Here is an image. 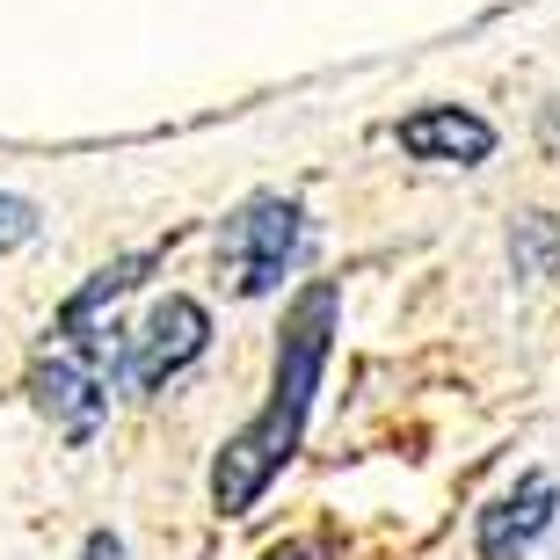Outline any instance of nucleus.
<instances>
[{
  "label": "nucleus",
  "mask_w": 560,
  "mask_h": 560,
  "mask_svg": "<svg viewBox=\"0 0 560 560\" xmlns=\"http://www.w3.org/2000/svg\"><path fill=\"white\" fill-rule=\"evenodd\" d=\"M328 335H335V284H306V291H299V306L284 313V342H277V372H270L262 416L219 452V474H211L219 517L255 510V495L277 480V466L299 452L313 386H320V357H328Z\"/></svg>",
  "instance_id": "f257e3e1"
},
{
  "label": "nucleus",
  "mask_w": 560,
  "mask_h": 560,
  "mask_svg": "<svg viewBox=\"0 0 560 560\" xmlns=\"http://www.w3.org/2000/svg\"><path fill=\"white\" fill-rule=\"evenodd\" d=\"M299 255H306V211L284 205V197H255L226 219V277L241 299L277 291Z\"/></svg>",
  "instance_id": "f03ea898"
},
{
  "label": "nucleus",
  "mask_w": 560,
  "mask_h": 560,
  "mask_svg": "<svg viewBox=\"0 0 560 560\" xmlns=\"http://www.w3.org/2000/svg\"><path fill=\"white\" fill-rule=\"evenodd\" d=\"M205 335H211V313L197 306V299H183V291H167L161 306L145 313V328L131 335V350H125V386H131V394H153V386H167L183 364H197V357H205Z\"/></svg>",
  "instance_id": "7ed1b4c3"
},
{
  "label": "nucleus",
  "mask_w": 560,
  "mask_h": 560,
  "mask_svg": "<svg viewBox=\"0 0 560 560\" xmlns=\"http://www.w3.org/2000/svg\"><path fill=\"white\" fill-rule=\"evenodd\" d=\"M553 517H560L553 474H524L510 495H495L488 510H480V524H474L480 560H524L532 546L546 539V532H553Z\"/></svg>",
  "instance_id": "20e7f679"
},
{
  "label": "nucleus",
  "mask_w": 560,
  "mask_h": 560,
  "mask_svg": "<svg viewBox=\"0 0 560 560\" xmlns=\"http://www.w3.org/2000/svg\"><path fill=\"white\" fill-rule=\"evenodd\" d=\"M394 139H400V153H416V161H452V167H480L495 153V125L474 117V109H458V103H430V109H416V117H400Z\"/></svg>",
  "instance_id": "39448f33"
},
{
  "label": "nucleus",
  "mask_w": 560,
  "mask_h": 560,
  "mask_svg": "<svg viewBox=\"0 0 560 560\" xmlns=\"http://www.w3.org/2000/svg\"><path fill=\"white\" fill-rule=\"evenodd\" d=\"M510 262H517V277H553L560 270V226L553 219H517V233H510Z\"/></svg>",
  "instance_id": "423d86ee"
},
{
  "label": "nucleus",
  "mask_w": 560,
  "mask_h": 560,
  "mask_svg": "<svg viewBox=\"0 0 560 560\" xmlns=\"http://www.w3.org/2000/svg\"><path fill=\"white\" fill-rule=\"evenodd\" d=\"M22 241H37V205L15 197V189H0V255L22 248Z\"/></svg>",
  "instance_id": "0eeeda50"
},
{
  "label": "nucleus",
  "mask_w": 560,
  "mask_h": 560,
  "mask_svg": "<svg viewBox=\"0 0 560 560\" xmlns=\"http://www.w3.org/2000/svg\"><path fill=\"white\" fill-rule=\"evenodd\" d=\"M539 145L560 161V103H546V109H539Z\"/></svg>",
  "instance_id": "6e6552de"
},
{
  "label": "nucleus",
  "mask_w": 560,
  "mask_h": 560,
  "mask_svg": "<svg viewBox=\"0 0 560 560\" xmlns=\"http://www.w3.org/2000/svg\"><path fill=\"white\" fill-rule=\"evenodd\" d=\"M81 560H125V539H117V532H95Z\"/></svg>",
  "instance_id": "1a4fd4ad"
}]
</instances>
